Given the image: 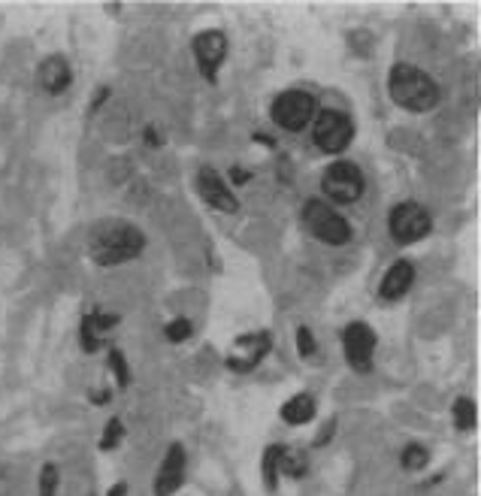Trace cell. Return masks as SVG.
Instances as JSON below:
<instances>
[{"label":"cell","instance_id":"6da1fadb","mask_svg":"<svg viewBox=\"0 0 481 496\" xmlns=\"http://www.w3.org/2000/svg\"><path fill=\"white\" fill-rule=\"evenodd\" d=\"M146 248V233L130 221H103L94 227L88 251H91L94 264L100 266H118L139 257Z\"/></svg>","mask_w":481,"mask_h":496},{"label":"cell","instance_id":"7a4b0ae2","mask_svg":"<svg viewBox=\"0 0 481 496\" xmlns=\"http://www.w3.org/2000/svg\"><path fill=\"white\" fill-rule=\"evenodd\" d=\"M388 94L406 113H430L439 106V85L415 64H394L388 73Z\"/></svg>","mask_w":481,"mask_h":496},{"label":"cell","instance_id":"3957f363","mask_svg":"<svg viewBox=\"0 0 481 496\" xmlns=\"http://www.w3.org/2000/svg\"><path fill=\"white\" fill-rule=\"evenodd\" d=\"M303 224H306L309 233H312L315 240H321L324 246H349L351 242L349 218L339 216L330 203H324V200H318V197L306 200V206H303Z\"/></svg>","mask_w":481,"mask_h":496},{"label":"cell","instance_id":"277c9868","mask_svg":"<svg viewBox=\"0 0 481 496\" xmlns=\"http://www.w3.org/2000/svg\"><path fill=\"white\" fill-rule=\"evenodd\" d=\"M272 122L279 124L288 133H300L303 128L315 122L318 115V100L309 91H300V88H291V91H282L276 100H272Z\"/></svg>","mask_w":481,"mask_h":496},{"label":"cell","instance_id":"5b68a950","mask_svg":"<svg viewBox=\"0 0 481 496\" xmlns=\"http://www.w3.org/2000/svg\"><path fill=\"white\" fill-rule=\"evenodd\" d=\"M430 227H433L430 212H427L421 203H412V200L397 203L388 216V231L397 246H415V242H421L427 233H430Z\"/></svg>","mask_w":481,"mask_h":496},{"label":"cell","instance_id":"8992f818","mask_svg":"<svg viewBox=\"0 0 481 496\" xmlns=\"http://www.w3.org/2000/svg\"><path fill=\"white\" fill-rule=\"evenodd\" d=\"M321 191L339 206L358 203L364 197V173L351 161H333L321 176Z\"/></svg>","mask_w":481,"mask_h":496},{"label":"cell","instance_id":"52a82bcc","mask_svg":"<svg viewBox=\"0 0 481 496\" xmlns=\"http://www.w3.org/2000/svg\"><path fill=\"white\" fill-rule=\"evenodd\" d=\"M354 139V124L345 113H336V109H321L315 115L312 124V143L324 154H343L351 146Z\"/></svg>","mask_w":481,"mask_h":496},{"label":"cell","instance_id":"ba28073f","mask_svg":"<svg viewBox=\"0 0 481 496\" xmlns=\"http://www.w3.org/2000/svg\"><path fill=\"white\" fill-rule=\"evenodd\" d=\"M191 51H194L197 70L206 83H216L218 70L227 58V36L225 31H200L191 43Z\"/></svg>","mask_w":481,"mask_h":496},{"label":"cell","instance_id":"9c48e42d","mask_svg":"<svg viewBox=\"0 0 481 496\" xmlns=\"http://www.w3.org/2000/svg\"><path fill=\"white\" fill-rule=\"evenodd\" d=\"M343 348H345V360L354 373H369L373 369V351H375V333L369 324L354 321L343 330Z\"/></svg>","mask_w":481,"mask_h":496},{"label":"cell","instance_id":"30bf717a","mask_svg":"<svg viewBox=\"0 0 481 496\" xmlns=\"http://www.w3.org/2000/svg\"><path fill=\"white\" fill-rule=\"evenodd\" d=\"M197 191L216 212H227V216H233V212L240 209V200L233 197V191L227 188V182L221 179V173H216L212 167H203L197 173Z\"/></svg>","mask_w":481,"mask_h":496},{"label":"cell","instance_id":"8fae6325","mask_svg":"<svg viewBox=\"0 0 481 496\" xmlns=\"http://www.w3.org/2000/svg\"><path fill=\"white\" fill-rule=\"evenodd\" d=\"M270 345H272V336L266 330L248 333V336H242L240 342H236V348H240V351L227 358V366H231L233 373H248V369H255L266 358Z\"/></svg>","mask_w":481,"mask_h":496},{"label":"cell","instance_id":"7c38bea8","mask_svg":"<svg viewBox=\"0 0 481 496\" xmlns=\"http://www.w3.org/2000/svg\"><path fill=\"white\" fill-rule=\"evenodd\" d=\"M36 83L46 94H64L73 83V67L64 55H49L36 70Z\"/></svg>","mask_w":481,"mask_h":496},{"label":"cell","instance_id":"4fadbf2b","mask_svg":"<svg viewBox=\"0 0 481 496\" xmlns=\"http://www.w3.org/2000/svg\"><path fill=\"white\" fill-rule=\"evenodd\" d=\"M185 478V451L182 445H170L164 463L158 469V478H154V496H173L182 487Z\"/></svg>","mask_w":481,"mask_h":496},{"label":"cell","instance_id":"5bb4252c","mask_svg":"<svg viewBox=\"0 0 481 496\" xmlns=\"http://www.w3.org/2000/svg\"><path fill=\"white\" fill-rule=\"evenodd\" d=\"M415 285V266H412V261H397L388 266V272H384L382 285H379V297L384 303H394L399 297H406L409 294V287Z\"/></svg>","mask_w":481,"mask_h":496},{"label":"cell","instance_id":"9a60e30c","mask_svg":"<svg viewBox=\"0 0 481 496\" xmlns=\"http://www.w3.org/2000/svg\"><path fill=\"white\" fill-rule=\"evenodd\" d=\"M282 421L285 424H291V427H300V424H309V421L315 418V399L312 394H297V397H291L288 403L282 405Z\"/></svg>","mask_w":481,"mask_h":496},{"label":"cell","instance_id":"2e32d148","mask_svg":"<svg viewBox=\"0 0 481 496\" xmlns=\"http://www.w3.org/2000/svg\"><path fill=\"white\" fill-rule=\"evenodd\" d=\"M279 472H285L288 478H303L309 472V461L303 451H291L285 448L282 451V461H279Z\"/></svg>","mask_w":481,"mask_h":496},{"label":"cell","instance_id":"e0dca14e","mask_svg":"<svg viewBox=\"0 0 481 496\" xmlns=\"http://www.w3.org/2000/svg\"><path fill=\"white\" fill-rule=\"evenodd\" d=\"M282 451L285 445H270L264 454L261 469H264V484L270 487V491H276V484H279V461H282Z\"/></svg>","mask_w":481,"mask_h":496},{"label":"cell","instance_id":"ac0fdd59","mask_svg":"<svg viewBox=\"0 0 481 496\" xmlns=\"http://www.w3.org/2000/svg\"><path fill=\"white\" fill-rule=\"evenodd\" d=\"M476 421H478L476 403H472L469 397H457L454 399V427L457 430H472Z\"/></svg>","mask_w":481,"mask_h":496},{"label":"cell","instance_id":"d6986e66","mask_svg":"<svg viewBox=\"0 0 481 496\" xmlns=\"http://www.w3.org/2000/svg\"><path fill=\"white\" fill-rule=\"evenodd\" d=\"M399 463H403L406 472H421L427 463H430V454H427L424 445H415V442H412V445L403 448V454H399Z\"/></svg>","mask_w":481,"mask_h":496},{"label":"cell","instance_id":"ffe728a7","mask_svg":"<svg viewBox=\"0 0 481 496\" xmlns=\"http://www.w3.org/2000/svg\"><path fill=\"white\" fill-rule=\"evenodd\" d=\"M122 439H124V424L118 418H109L100 436V451H115Z\"/></svg>","mask_w":481,"mask_h":496},{"label":"cell","instance_id":"44dd1931","mask_svg":"<svg viewBox=\"0 0 481 496\" xmlns=\"http://www.w3.org/2000/svg\"><path fill=\"white\" fill-rule=\"evenodd\" d=\"M79 342H83V348L88 354H94L100 348V330L94 327V318L85 315L83 318V327H79Z\"/></svg>","mask_w":481,"mask_h":496},{"label":"cell","instance_id":"7402d4cb","mask_svg":"<svg viewBox=\"0 0 481 496\" xmlns=\"http://www.w3.org/2000/svg\"><path fill=\"white\" fill-rule=\"evenodd\" d=\"M109 369L115 373L118 388H128L130 384V366H128V360H124V354L118 351V348H109Z\"/></svg>","mask_w":481,"mask_h":496},{"label":"cell","instance_id":"603a6c76","mask_svg":"<svg viewBox=\"0 0 481 496\" xmlns=\"http://www.w3.org/2000/svg\"><path fill=\"white\" fill-rule=\"evenodd\" d=\"M297 351H300L303 360H315L318 342H315V336H312V330L309 327H297Z\"/></svg>","mask_w":481,"mask_h":496},{"label":"cell","instance_id":"cb8c5ba5","mask_svg":"<svg viewBox=\"0 0 481 496\" xmlns=\"http://www.w3.org/2000/svg\"><path fill=\"white\" fill-rule=\"evenodd\" d=\"M167 339L170 342H185V339L191 336V333H194V327H191V321L188 318H173V321L167 324Z\"/></svg>","mask_w":481,"mask_h":496},{"label":"cell","instance_id":"d4e9b609","mask_svg":"<svg viewBox=\"0 0 481 496\" xmlns=\"http://www.w3.org/2000/svg\"><path fill=\"white\" fill-rule=\"evenodd\" d=\"M58 493V466L46 463L40 469V496H55Z\"/></svg>","mask_w":481,"mask_h":496},{"label":"cell","instance_id":"484cf974","mask_svg":"<svg viewBox=\"0 0 481 496\" xmlns=\"http://www.w3.org/2000/svg\"><path fill=\"white\" fill-rule=\"evenodd\" d=\"M94 327H98L100 333H106V330H113L115 324H118V315H106V312H94Z\"/></svg>","mask_w":481,"mask_h":496},{"label":"cell","instance_id":"4316f807","mask_svg":"<svg viewBox=\"0 0 481 496\" xmlns=\"http://www.w3.org/2000/svg\"><path fill=\"white\" fill-rule=\"evenodd\" d=\"M143 139H146V146H154V149H158V146H164V137H161V130L154 128V124H149V128L143 130Z\"/></svg>","mask_w":481,"mask_h":496},{"label":"cell","instance_id":"83f0119b","mask_svg":"<svg viewBox=\"0 0 481 496\" xmlns=\"http://www.w3.org/2000/svg\"><path fill=\"white\" fill-rule=\"evenodd\" d=\"M106 98H109V88H98V91H94V98H91V106H88V113H98Z\"/></svg>","mask_w":481,"mask_h":496},{"label":"cell","instance_id":"f1b7e54d","mask_svg":"<svg viewBox=\"0 0 481 496\" xmlns=\"http://www.w3.org/2000/svg\"><path fill=\"white\" fill-rule=\"evenodd\" d=\"M333 430H336V418H330L327 424H324V433H321V436H315V448H321L324 442H327L330 436H333Z\"/></svg>","mask_w":481,"mask_h":496},{"label":"cell","instance_id":"f546056e","mask_svg":"<svg viewBox=\"0 0 481 496\" xmlns=\"http://www.w3.org/2000/svg\"><path fill=\"white\" fill-rule=\"evenodd\" d=\"M231 182L233 185H246V182H251V173H248V169H242V167H231Z\"/></svg>","mask_w":481,"mask_h":496},{"label":"cell","instance_id":"4dcf8cb0","mask_svg":"<svg viewBox=\"0 0 481 496\" xmlns=\"http://www.w3.org/2000/svg\"><path fill=\"white\" fill-rule=\"evenodd\" d=\"M91 403L94 405H106L109 403V390H91Z\"/></svg>","mask_w":481,"mask_h":496},{"label":"cell","instance_id":"1f68e13d","mask_svg":"<svg viewBox=\"0 0 481 496\" xmlns=\"http://www.w3.org/2000/svg\"><path fill=\"white\" fill-rule=\"evenodd\" d=\"M124 493H128V484H124V481H118V484L109 487V493H106V496H124Z\"/></svg>","mask_w":481,"mask_h":496}]
</instances>
